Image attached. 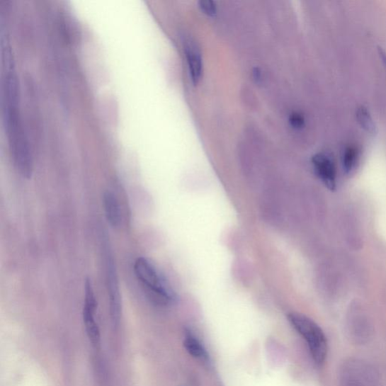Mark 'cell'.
Here are the masks:
<instances>
[{
  "label": "cell",
  "mask_w": 386,
  "mask_h": 386,
  "mask_svg": "<svg viewBox=\"0 0 386 386\" xmlns=\"http://www.w3.org/2000/svg\"><path fill=\"white\" fill-rule=\"evenodd\" d=\"M2 103L6 133L11 159L23 178L29 179L33 161L20 111L19 89L13 56L10 45L2 47Z\"/></svg>",
  "instance_id": "cell-1"
},
{
  "label": "cell",
  "mask_w": 386,
  "mask_h": 386,
  "mask_svg": "<svg viewBox=\"0 0 386 386\" xmlns=\"http://www.w3.org/2000/svg\"><path fill=\"white\" fill-rule=\"evenodd\" d=\"M134 271L140 283L157 304L167 306L176 301L177 295L166 279L145 257H138L134 264Z\"/></svg>",
  "instance_id": "cell-2"
},
{
  "label": "cell",
  "mask_w": 386,
  "mask_h": 386,
  "mask_svg": "<svg viewBox=\"0 0 386 386\" xmlns=\"http://www.w3.org/2000/svg\"><path fill=\"white\" fill-rule=\"evenodd\" d=\"M288 319L292 327L306 341L315 363H324L327 355V342L324 331L313 320L298 312H290Z\"/></svg>",
  "instance_id": "cell-3"
},
{
  "label": "cell",
  "mask_w": 386,
  "mask_h": 386,
  "mask_svg": "<svg viewBox=\"0 0 386 386\" xmlns=\"http://www.w3.org/2000/svg\"><path fill=\"white\" fill-rule=\"evenodd\" d=\"M339 383L340 386H379V373L367 361L348 358L339 371Z\"/></svg>",
  "instance_id": "cell-4"
},
{
  "label": "cell",
  "mask_w": 386,
  "mask_h": 386,
  "mask_svg": "<svg viewBox=\"0 0 386 386\" xmlns=\"http://www.w3.org/2000/svg\"><path fill=\"white\" fill-rule=\"evenodd\" d=\"M106 256L107 283L110 300V318L113 327H117L120 324L122 315V301L119 278L111 254L108 252Z\"/></svg>",
  "instance_id": "cell-5"
},
{
  "label": "cell",
  "mask_w": 386,
  "mask_h": 386,
  "mask_svg": "<svg viewBox=\"0 0 386 386\" xmlns=\"http://www.w3.org/2000/svg\"><path fill=\"white\" fill-rule=\"evenodd\" d=\"M97 300L95 292L89 278L85 283V302L83 310V319L87 336L93 346H98L101 342L100 329L96 322Z\"/></svg>",
  "instance_id": "cell-6"
},
{
  "label": "cell",
  "mask_w": 386,
  "mask_h": 386,
  "mask_svg": "<svg viewBox=\"0 0 386 386\" xmlns=\"http://www.w3.org/2000/svg\"><path fill=\"white\" fill-rule=\"evenodd\" d=\"M373 336V327L367 319L361 315L349 319L347 336L351 343L356 346L365 345L372 340Z\"/></svg>",
  "instance_id": "cell-7"
},
{
  "label": "cell",
  "mask_w": 386,
  "mask_h": 386,
  "mask_svg": "<svg viewBox=\"0 0 386 386\" xmlns=\"http://www.w3.org/2000/svg\"><path fill=\"white\" fill-rule=\"evenodd\" d=\"M312 163L315 174L327 188L334 191L336 184V171L334 162L331 157L324 154H315L312 158Z\"/></svg>",
  "instance_id": "cell-8"
},
{
  "label": "cell",
  "mask_w": 386,
  "mask_h": 386,
  "mask_svg": "<svg viewBox=\"0 0 386 386\" xmlns=\"http://www.w3.org/2000/svg\"><path fill=\"white\" fill-rule=\"evenodd\" d=\"M184 50L191 78L193 83L195 84L200 81L203 73V59L201 53L197 48V46L191 40L186 42Z\"/></svg>",
  "instance_id": "cell-9"
},
{
  "label": "cell",
  "mask_w": 386,
  "mask_h": 386,
  "mask_svg": "<svg viewBox=\"0 0 386 386\" xmlns=\"http://www.w3.org/2000/svg\"><path fill=\"white\" fill-rule=\"evenodd\" d=\"M105 216L112 227H119L121 223V210L118 200L109 191L105 192L103 197Z\"/></svg>",
  "instance_id": "cell-10"
},
{
  "label": "cell",
  "mask_w": 386,
  "mask_h": 386,
  "mask_svg": "<svg viewBox=\"0 0 386 386\" xmlns=\"http://www.w3.org/2000/svg\"><path fill=\"white\" fill-rule=\"evenodd\" d=\"M183 346L186 352L193 357L202 360L208 358L207 351L204 346L190 330H186L185 331Z\"/></svg>",
  "instance_id": "cell-11"
},
{
  "label": "cell",
  "mask_w": 386,
  "mask_h": 386,
  "mask_svg": "<svg viewBox=\"0 0 386 386\" xmlns=\"http://www.w3.org/2000/svg\"><path fill=\"white\" fill-rule=\"evenodd\" d=\"M356 119L361 127L367 132L372 135L377 133V125L367 108L361 106L358 108Z\"/></svg>",
  "instance_id": "cell-12"
},
{
  "label": "cell",
  "mask_w": 386,
  "mask_h": 386,
  "mask_svg": "<svg viewBox=\"0 0 386 386\" xmlns=\"http://www.w3.org/2000/svg\"><path fill=\"white\" fill-rule=\"evenodd\" d=\"M358 156V150L355 147L348 146L346 147L343 154V166L346 173H349L354 169Z\"/></svg>",
  "instance_id": "cell-13"
},
{
  "label": "cell",
  "mask_w": 386,
  "mask_h": 386,
  "mask_svg": "<svg viewBox=\"0 0 386 386\" xmlns=\"http://www.w3.org/2000/svg\"><path fill=\"white\" fill-rule=\"evenodd\" d=\"M200 6L209 16H215L217 13V6L212 0H201Z\"/></svg>",
  "instance_id": "cell-14"
},
{
  "label": "cell",
  "mask_w": 386,
  "mask_h": 386,
  "mask_svg": "<svg viewBox=\"0 0 386 386\" xmlns=\"http://www.w3.org/2000/svg\"><path fill=\"white\" fill-rule=\"evenodd\" d=\"M289 121L290 125L296 128L302 127L305 125V119L298 113H292L290 115Z\"/></svg>",
  "instance_id": "cell-15"
},
{
  "label": "cell",
  "mask_w": 386,
  "mask_h": 386,
  "mask_svg": "<svg viewBox=\"0 0 386 386\" xmlns=\"http://www.w3.org/2000/svg\"><path fill=\"white\" fill-rule=\"evenodd\" d=\"M378 52L382 62L384 66L386 67V52L384 50L381 48V47H378Z\"/></svg>",
  "instance_id": "cell-16"
},
{
  "label": "cell",
  "mask_w": 386,
  "mask_h": 386,
  "mask_svg": "<svg viewBox=\"0 0 386 386\" xmlns=\"http://www.w3.org/2000/svg\"><path fill=\"white\" fill-rule=\"evenodd\" d=\"M255 79H259L261 78V73L259 69H255V72H254Z\"/></svg>",
  "instance_id": "cell-17"
}]
</instances>
